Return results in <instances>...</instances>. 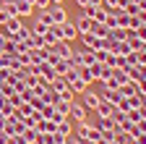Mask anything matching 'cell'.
<instances>
[{
	"label": "cell",
	"mask_w": 146,
	"mask_h": 144,
	"mask_svg": "<svg viewBox=\"0 0 146 144\" xmlns=\"http://www.w3.org/2000/svg\"><path fill=\"white\" fill-rule=\"evenodd\" d=\"M81 40H84V47L86 50H102V47H107V40H102V37H97V34H81Z\"/></svg>",
	"instance_id": "cell-4"
},
{
	"label": "cell",
	"mask_w": 146,
	"mask_h": 144,
	"mask_svg": "<svg viewBox=\"0 0 146 144\" xmlns=\"http://www.w3.org/2000/svg\"><path fill=\"white\" fill-rule=\"evenodd\" d=\"M99 100H102V97H99L97 92H91L89 86H86L84 92H81V105L86 107V110H97V105H99Z\"/></svg>",
	"instance_id": "cell-3"
},
{
	"label": "cell",
	"mask_w": 146,
	"mask_h": 144,
	"mask_svg": "<svg viewBox=\"0 0 146 144\" xmlns=\"http://www.w3.org/2000/svg\"><path fill=\"white\" fill-rule=\"evenodd\" d=\"M36 144H55V134H36Z\"/></svg>",
	"instance_id": "cell-29"
},
{
	"label": "cell",
	"mask_w": 146,
	"mask_h": 144,
	"mask_svg": "<svg viewBox=\"0 0 146 144\" xmlns=\"http://www.w3.org/2000/svg\"><path fill=\"white\" fill-rule=\"evenodd\" d=\"M133 34H136V37H138L141 42H146V24H138V26L133 29Z\"/></svg>",
	"instance_id": "cell-31"
},
{
	"label": "cell",
	"mask_w": 146,
	"mask_h": 144,
	"mask_svg": "<svg viewBox=\"0 0 146 144\" xmlns=\"http://www.w3.org/2000/svg\"><path fill=\"white\" fill-rule=\"evenodd\" d=\"M47 16H50L52 24H65V21H68V13H65L63 3H52V5L47 8Z\"/></svg>",
	"instance_id": "cell-1"
},
{
	"label": "cell",
	"mask_w": 146,
	"mask_h": 144,
	"mask_svg": "<svg viewBox=\"0 0 146 144\" xmlns=\"http://www.w3.org/2000/svg\"><path fill=\"white\" fill-rule=\"evenodd\" d=\"M42 37H44V45H50V47H52L55 42H60V34H58V24H52V26H50V29L42 34Z\"/></svg>",
	"instance_id": "cell-10"
},
{
	"label": "cell",
	"mask_w": 146,
	"mask_h": 144,
	"mask_svg": "<svg viewBox=\"0 0 146 144\" xmlns=\"http://www.w3.org/2000/svg\"><path fill=\"white\" fill-rule=\"evenodd\" d=\"M5 26H8V31L13 34V31H18V29L24 26V21L18 19V16H13V19H8V21H5Z\"/></svg>",
	"instance_id": "cell-25"
},
{
	"label": "cell",
	"mask_w": 146,
	"mask_h": 144,
	"mask_svg": "<svg viewBox=\"0 0 146 144\" xmlns=\"http://www.w3.org/2000/svg\"><path fill=\"white\" fill-rule=\"evenodd\" d=\"M50 86L55 89V92H68V89H70L68 81H65V76H55V79L50 81Z\"/></svg>",
	"instance_id": "cell-18"
},
{
	"label": "cell",
	"mask_w": 146,
	"mask_h": 144,
	"mask_svg": "<svg viewBox=\"0 0 146 144\" xmlns=\"http://www.w3.org/2000/svg\"><path fill=\"white\" fill-rule=\"evenodd\" d=\"M86 107L81 105V102H76V100H73V105H70V113H68V118L70 121H76V123H81V121H86Z\"/></svg>",
	"instance_id": "cell-6"
},
{
	"label": "cell",
	"mask_w": 146,
	"mask_h": 144,
	"mask_svg": "<svg viewBox=\"0 0 146 144\" xmlns=\"http://www.w3.org/2000/svg\"><path fill=\"white\" fill-rule=\"evenodd\" d=\"M52 52H55L58 58H68L73 50H70V42H63V40H60V42H55V45H52Z\"/></svg>",
	"instance_id": "cell-9"
},
{
	"label": "cell",
	"mask_w": 146,
	"mask_h": 144,
	"mask_svg": "<svg viewBox=\"0 0 146 144\" xmlns=\"http://www.w3.org/2000/svg\"><path fill=\"white\" fill-rule=\"evenodd\" d=\"M16 58L21 60V66H34V58H31V52H29V50H26V52H18Z\"/></svg>",
	"instance_id": "cell-27"
},
{
	"label": "cell",
	"mask_w": 146,
	"mask_h": 144,
	"mask_svg": "<svg viewBox=\"0 0 146 144\" xmlns=\"http://www.w3.org/2000/svg\"><path fill=\"white\" fill-rule=\"evenodd\" d=\"M99 136H102V131L97 129V126H91V129H89V134H86V139H91V141H94V144L99 141Z\"/></svg>",
	"instance_id": "cell-30"
},
{
	"label": "cell",
	"mask_w": 146,
	"mask_h": 144,
	"mask_svg": "<svg viewBox=\"0 0 146 144\" xmlns=\"http://www.w3.org/2000/svg\"><path fill=\"white\" fill-rule=\"evenodd\" d=\"M8 144H26V141L21 134H13V136H8Z\"/></svg>",
	"instance_id": "cell-34"
},
{
	"label": "cell",
	"mask_w": 146,
	"mask_h": 144,
	"mask_svg": "<svg viewBox=\"0 0 146 144\" xmlns=\"http://www.w3.org/2000/svg\"><path fill=\"white\" fill-rule=\"evenodd\" d=\"M70 105H73L70 100H58V102H55V110H58L63 118H68V113H70Z\"/></svg>",
	"instance_id": "cell-22"
},
{
	"label": "cell",
	"mask_w": 146,
	"mask_h": 144,
	"mask_svg": "<svg viewBox=\"0 0 146 144\" xmlns=\"http://www.w3.org/2000/svg\"><path fill=\"white\" fill-rule=\"evenodd\" d=\"M131 3H136V5H141V3H143V0H131Z\"/></svg>",
	"instance_id": "cell-40"
},
{
	"label": "cell",
	"mask_w": 146,
	"mask_h": 144,
	"mask_svg": "<svg viewBox=\"0 0 146 144\" xmlns=\"http://www.w3.org/2000/svg\"><path fill=\"white\" fill-rule=\"evenodd\" d=\"M50 5H52V0H34V8L36 11H47Z\"/></svg>",
	"instance_id": "cell-32"
},
{
	"label": "cell",
	"mask_w": 146,
	"mask_h": 144,
	"mask_svg": "<svg viewBox=\"0 0 146 144\" xmlns=\"http://www.w3.org/2000/svg\"><path fill=\"white\" fill-rule=\"evenodd\" d=\"M136 58H138V63H141V66H146V47L136 52Z\"/></svg>",
	"instance_id": "cell-35"
},
{
	"label": "cell",
	"mask_w": 146,
	"mask_h": 144,
	"mask_svg": "<svg viewBox=\"0 0 146 144\" xmlns=\"http://www.w3.org/2000/svg\"><path fill=\"white\" fill-rule=\"evenodd\" d=\"M112 76H115V81H117L120 86H123L125 81H131V79H128V74H125V71H123V68H115V74H112Z\"/></svg>",
	"instance_id": "cell-28"
},
{
	"label": "cell",
	"mask_w": 146,
	"mask_h": 144,
	"mask_svg": "<svg viewBox=\"0 0 146 144\" xmlns=\"http://www.w3.org/2000/svg\"><path fill=\"white\" fill-rule=\"evenodd\" d=\"M97 115H102V118H112V113H115V105H110L107 100H99V105H97V110H94Z\"/></svg>",
	"instance_id": "cell-8"
},
{
	"label": "cell",
	"mask_w": 146,
	"mask_h": 144,
	"mask_svg": "<svg viewBox=\"0 0 146 144\" xmlns=\"http://www.w3.org/2000/svg\"><path fill=\"white\" fill-rule=\"evenodd\" d=\"M78 60H81V66H91V63H97L94 60V50H78Z\"/></svg>",
	"instance_id": "cell-17"
},
{
	"label": "cell",
	"mask_w": 146,
	"mask_h": 144,
	"mask_svg": "<svg viewBox=\"0 0 146 144\" xmlns=\"http://www.w3.org/2000/svg\"><path fill=\"white\" fill-rule=\"evenodd\" d=\"M29 34H31V29H29V26H21L18 31H13V40H16V42H26Z\"/></svg>",
	"instance_id": "cell-23"
},
{
	"label": "cell",
	"mask_w": 146,
	"mask_h": 144,
	"mask_svg": "<svg viewBox=\"0 0 146 144\" xmlns=\"http://www.w3.org/2000/svg\"><path fill=\"white\" fill-rule=\"evenodd\" d=\"M13 3H16V16H18V19H26V16L36 13L34 3H29V0H13Z\"/></svg>",
	"instance_id": "cell-5"
},
{
	"label": "cell",
	"mask_w": 146,
	"mask_h": 144,
	"mask_svg": "<svg viewBox=\"0 0 146 144\" xmlns=\"http://www.w3.org/2000/svg\"><path fill=\"white\" fill-rule=\"evenodd\" d=\"M97 129H99V131H112V129H115V121H112V118L97 115Z\"/></svg>",
	"instance_id": "cell-20"
},
{
	"label": "cell",
	"mask_w": 146,
	"mask_h": 144,
	"mask_svg": "<svg viewBox=\"0 0 146 144\" xmlns=\"http://www.w3.org/2000/svg\"><path fill=\"white\" fill-rule=\"evenodd\" d=\"M117 92L123 94V97H131V94H138V81H125Z\"/></svg>",
	"instance_id": "cell-15"
},
{
	"label": "cell",
	"mask_w": 146,
	"mask_h": 144,
	"mask_svg": "<svg viewBox=\"0 0 146 144\" xmlns=\"http://www.w3.org/2000/svg\"><path fill=\"white\" fill-rule=\"evenodd\" d=\"M99 97H102V100H107L110 105H115V107H117V105H120V100H123V94L117 92V89H115V92H107V89H104Z\"/></svg>",
	"instance_id": "cell-16"
},
{
	"label": "cell",
	"mask_w": 146,
	"mask_h": 144,
	"mask_svg": "<svg viewBox=\"0 0 146 144\" xmlns=\"http://www.w3.org/2000/svg\"><path fill=\"white\" fill-rule=\"evenodd\" d=\"M36 134H39L36 129H24V131H21V136H24L26 144H36Z\"/></svg>",
	"instance_id": "cell-24"
},
{
	"label": "cell",
	"mask_w": 146,
	"mask_h": 144,
	"mask_svg": "<svg viewBox=\"0 0 146 144\" xmlns=\"http://www.w3.org/2000/svg\"><path fill=\"white\" fill-rule=\"evenodd\" d=\"M0 144H8V134H5L3 129H0Z\"/></svg>",
	"instance_id": "cell-36"
},
{
	"label": "cell",
	"mask_w": 146,
	"mask_h": 144,
	"mask_svg": "<svg viewBox=\"0 0 146 144\" xmlns=\"http://www.w3.org/2000/svg\"><path fill=\"white\" fill-rule=\"evenodd\" d=\"M26 47L29 50H34V47H44V37H42V34H29V40H26Z\"/></svg>",
	"instance_id": "cell-19"
},
{
	"label": "cell",
	"mask_w": 146,
	"mask_h": 144,
	"mask_svg": "<svg viewBox=\"0 0 146 144\" xmlns=\"http://www.w3.org/2000/svg\"><path fill=\"white\" fill-rule=\"evenodd\" d=\"M115 21H117V29H131V16H128L125 11L115 13Z\"/></svg>",
	"instance_id": "cell-21"
},
{
	"label": "cell",
	"mask_w": 146,
	"mask_h": 144,
	"mask_svg": "<svg viewBox=\"0 0 146 144\" xmlns=\"http://www.w3.org/2000/svg\"><path fill=\"white\" fill-rule=\"evenodd\" d=\"M8 102H11L13 107H18V105H21V102H24V100H21V94H18V92H13V94L8 97Z\"/></svg>",
	"instance_id": "cell-33"
},
{
	"label": "cell",
	"mask_w": 146,
	"mask_h": 144,
	"mask_svg": "<svg viewBox=\"0 0 146 144\" xmlns=\"http://www.w3.org/2000/svg\"><path fill=\"white\" fill-rule=\"evenodd\" d=\"M36 74H39L44 81H52L55 76H58V74H55V68L47 63V60H42V63H36Z\"/></svg>",
	"instance_id": "cell-7"
},
{
	"label": "cell",
	"mask_w": 146,
	"mask_h": 144,
	"mask_svg": "<svg viewBox=\"0 0 146 144\" xmlns=\"http://www.w3.org/2000/svg\"><path fill=\"white\" fill-rule=\"evenodd\" d=\"M76 74H78V79H81L86 86H89L91 81H97V79H94V74L89 71V66H76Z\"/></svg>",
	"instance_id": "cell-13"
},
{
	"label": "cell",
	"mask_w": 146,
	"mask_h": 144,
	"mask_svg": "<svg viewBox=\"0 0 146 144\" xmlns=\"http://www.w3.org/2000/svg\"><path fill=\"white\" fill-rule=\"evenodd\" d=\"M89 5H94V8H99V5H102V0H89Z\"/></svg>",
	"instance_id": "cell-37"
},
{
	"label": "cell",
	"mask_w": 146,
	"mask_h": 144,
	"mask_svg": "<svg viewBox=\"0 0 146 144\" xmlns=\"http://www.w3.org/2000/svg\"><path fill=\"white\" fill-rule=\"evenodd\" d=\"M91 34H97V37H102V40H107V34H110V26L107 24H102V21H91V29H89Z\"/></svg>",
	"instance_id": "cell-12"
},
{
	"label": "cell",
	"mask_w": 146,
	"mask_h": 144,
	"mask_svg": "<svg viewBox=\"0 0 146 144\" xmlns=\"http://www.w3.org/2000/svg\"><path fill=\"white\" fill-rule=\"evenodd\" d=\"M76 3H78L81 8H86V5H89V0H76Z\"/></svg>",
	"instance_id": "cell-38"
},
{
	"label": "cell",
	"mask_w": 146,
	"mask_h": 144,
	"mask_svg": "<svg viewBox=\"0 0 146 144\" xmlns=\"http://www.w3.org/2000/svg\"><path fill=\"white\" fill-rule=\"evenodd\" d=\"M58 34H60V40H63V42H73V40L78 37V31H76V24H73V21L58 24Z\"/></svg>",
	"instance_id": "cell-2"
},
{
	"label": "cell",
	"mask_w": 146,
	"mask_h": 144,
	"mask_svg": "<svg viewBox=\"0 0 146 144\" xmlns=\"http://www.w3.org/2000/svg\"><path fill=\"white\" fill-rule=\"evenodd\" d=\"M29 29H31L34 34H44V31L50 29V24H44V21H39V19H34V24H31Z\"/></svg>",
	"instance_id": "cell-26"
},
{
	"label": "cell",
	"mask_w": 146,
	"mask_h": 144,
	"mask_svg": "<svg viewBox=\"0 0 146 144\" xmlns=\"http://www.w3.org/2000/svg\"><path fill=\"white\" fill-rule=\"evenodd\" d=\"M3 126H5V115H3V113H0V129H3Z\"/></svg>",
	"instance_id": "cell-39"
},
{
	"label": "cell",
	"mask_w": 146,
	"mask_h": 144,
	"mask_svg": "<svg viewBox=\"0 0 146 144\" xmlns=\"http://www.w3.org/2000/svg\"><path fill=\"white\" fill-rule=\"evenodd\" d=\"M55 131L63 134L65 139H68V136H73V121H70V118H63V121L58 123V129H55Z\"/></svg>",
	"instance_id": "cell-14"
},
{
	"label": "cell",
	"mask_w": 146,
	"mask_h": 144,
	"mask_svg": "<svg viewBox=\"0 0 146 144\" xmlns=\"http://www.w3.org/2000/svg\"><path fill=\"white\" fill-rule=\"evenodd\" d=\"M89 29H91V19L81 13L78 19H76V31H78V37H81V34H89Z\"/></svg>",
	"instance_id": "cell-11"
}]
</instances>
